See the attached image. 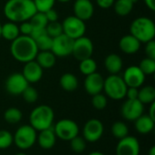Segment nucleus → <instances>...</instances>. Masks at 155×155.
I'll list each match as a JSON object with an SVG mask.
<instances>
[{"label":"nucleus","mask_w":155,"mask_h":155,"mask_svg":"<svg viewBox=\"0 0 155 155\" xmlns=\"http://www.w3.org/2000/svg\"><path fill=\"white\" fill-rule=\"evenodd\" d=\"M36 12L33 0H7L4 6L5 17L16 24L29 21Z\"/></svg>","instance_id":"obj_1"},{"label":"nucleus","mask_w":155,"mask_h":155,"mask_svg":"<svg viewBox=\"0 0 155 155\" xmlns=\"http://www.w3.org/2000/svg\"><path fill=\"white\" fill-rule=\"evenodd\" d=\"M10 52L16 61L25 64L35 60L38 53V49L35 40L31 36L20 35L17 38L12 41Z\"/></svg>","instance_id":"obj_2"},{"label":"nucleus","mask_w":155,"mask_h":155,"mask_svg":"<svg viewBox=\"0 0 155 155\" xmlns=\"http://www.w3.org/2000/svg\"><path fill=\"white\" fill-rule=\"evenodd\" d=\"M130 34L141 43H147L153 40L155 36L154 22L146 16L135 18L130 25Z\"/></svg>","instance_id":"obj_3"},{"label":"nucleus","mask_w":155,"mask_h":155,"mask_svg":"<svg viewBox=\"0 0 155 155\" xmlns=\"http://www.w3.org/2000/svg\"><path fill=\"white\" fill-rule=\"evenodd\" d=\"M54 110L45 104L35 107L30 114L29 123L35 131H43L54 125Z\"/></svg>","instance_id":"obj_4"},{"label":"nucleus","mask_w":155,"mask_h":155,"mask_svg":"<svg viewBox=\"0 0 155 155\" xmlns=\"http://www.w3.org/2000/svg\"><path fill=\"white\" fill-rule=\"evenodd\" d=\"M127 85L122 76L118 74H110L104 79V90L105 94L113 100H122L125 98Z\"/></svg>","instance_id":"obj_5"},{"label":"nucleus","mask_w":155,"mask_h":155,"mask_svg":"<svg viewBox=\"0 0 155 155\" xmlns=\"http://www.w3.org/2000/svg\"><path fill=\"white\" fill-rule=\"evenodd\" d=\"M36 131L30 125L20 126L13 135L14 143L20 150H28L36 143Z\"/></svg>","instance_id":"obj_6"},{"label":"nucleus","mask_w":155,"mask_h":155,"mask_svg":"<svg viewBox=\"0 0 155 155\" xmlns=\"http://www.w3.org/2000/svg\"><path fill=\"white\" fill-rule=\"evenodd\" d=\"M63 34L69 36L73 40L84 35L86 25L84 21L79 19L75 15H69L62 22Z\"/></svg>","instance_id":"obj_7"},{"label":"nucleus","mask_w":155,"mask_h":155,"mask_svg":"<svg viewBox=\"0 0 155 155\" xmlns=\"http://www.w3.org/2000/svg\"><path fill=\"white\" fill-rule=\"evenodd\" d=\"M54 131L57 138L63 141H71L79 134L78 124L71 119H62L54 124Z\"/></svg>","instance_id":"obj_8"},{"label":"nucleus","mask_w":155,"mask_h":155,"mask_svg":"<svg viewBox=\"0 0 155 155\" xmlns=\"http://www.w3.org/2000/svg\"><path fill=\"white\" fill-rule=\"evenodd\" d=\"M94 53V44L87 36H81L74 40L72 54L79 62L86 58L92 57Z\"/></svg>","instance_id":"obj_9"},{"label":"nucleus","mask_w":155,"mask_h":155,"mask_svg":"<svg viewBox=\"0 0 155 155\" xmlns=\"http://www.w3.org/2000/svg\"><path fill=\"white\" fill-rule=\"evenodd\" d=\"M74 40L69 36L62 34L53 38L51 52L56 57H65L72 54Z\"/></svg>","instance_id":"obj_10"},{"label":"nucleus","mask_w":155,"mask_h":155,"mask_svg":"<svg viewBox=\"0 0 155 155\" xmlns=\"http://www.w3.org/2000/svg\"><path fill=\"white\" fill-rule=\"evenodd\" d=\"M143 111L144 104H143L138 99H127L122 105L121 114L125 120L134 122L137 118L143 114Z\"/></svg>","instance_id":"obj_11"},{"label":"nucleus","mask_w":155,"mask_h":155,"mask_svg":"<svg viewBox=\"0 0 155 155\" xmlns=\"http://www.w3.org/2000/svg\"><path fill=\"white\" fill-rule=\"evenodd\" d=\"M28 85L29 84L22 73H13L5 81V90L12 95H21Z\"/></svg>","instance_id":"obj_12"},{"label":"nucleus","mask_w":155,"mask_h":155,"mask_svg":"<svg viewBox=\"0 0 155 155\" xmlns=\"http://www.w3.org/2000/svg\"><path fill=\"white\" fill-rule=\"evenodd\" d=\"M104 134V124L98 119L88 120L83 130L84 139L89 143H95L101 139Z\"/></svg>","instance_id":"obj_13"},{"label":"nucleus","mask_w":155,"mask_h":155,"mask_svg":"<svg viewBox=\"0 0 155 155\" xmlns=\"http://www.w3.org/2000/svg\"><path fill=\"white\" fill-rule=\"evenodd\" d=\"M140 143L134 136L127 135L126 137L119 140L115 153L116 155H139L140 154Z\"/></svg>","instance_id":"obj_14"},{"label":"nucleus","mask_w":155,"mask_h":155,"mask_svg":"<svg viewBox=\"0 0 155 155\" xmlns=\"http://www.w3.org/2000/svg\"><path fill=\"white\" fill-rule=\"evenodd\" d=\"M145 74L142 72L138 65H131L127 67L122 76L127 87H141L145 81Z\"/></svg>","instance_id":"obj_15"},{"label":"nucleus","mask_w":155,"mask_h":155,"mask_svg":"<svg viewBox=\"0 0 155 155\" xmlns=\"http://www.w3.org/2000/svg\"><path fill=\"white\" fill-rule=\"evenodd\" d=\"M104 83V78L103 77V75L95 72L89 75H86L84 85V89L86 93L93 96L94 94H97L103 92Z\"/></svg>","instance_id":"obj_16"},{"label":"nucleus","mask_w":155,"mask_h":155,"mask_svg":"<svg viewBox=\"0 0 155 155\" xmlns=\"http://www.w3.org/2000/svg\"><path fill=\"white\" fill-rule=\"evenodd\" d=\"M22 74L28 84H35L41 80L43 76V68L36 63L35 60L25 63Z\"/></svg>","instance_id":"obj_17"},{"label":"nucleus","mask_w":155,"mask_h":155,"mask_svg":"<svg viewBox=\"0 0 155 155\" xmlns=\"http://www.w3.org/2000/svg\"><path fill=\"white\" fill-rule=\"evenodd\" d=\"M74 15L83 21H87L94 15V7L90 0H75L74 3Z\"/></svg>","instance_id":"obj_18"},{"label":"nucleus","mask_w":155,"mask_h":155,"mask_svg":"<svg viewBox=\"0 0 155 155\" xmlns=\"http://www.w3.org/2000/svg\"><path fill=\"white\" fill-rule=\"evenodd\" d=\"M141 42L131 34L124 35L119 41V47L126 54H136L141 47Z\"/></svg>","instance_id":"obj_19"},{"label":"nucleus","mask_w":155,"mask_h":155,"mask_svg":"<svg viewBox=\"0 0 155 155\" xmlns=\"http://www.w3.org/2000/svg\"><path fill=\"white\" fill-rule=\"evenodd\" d=\"M56 135L54 131V125L48 129L40 131L39 134L37 135L36 142L39 143L40 147L45 150L52 149L55 143H56Z\"/></svg>","instance_id":"obj_20"},{"label":"nucleus","mask_w":155,"mask_h":155,"mask_svg":"<svg viewBox=\"0 0 155 155\" xmlns=\"http://www.w3.org/2000/svg\"><path fill=\"white\" fill-rule=\"evenodd\" d=\"M123 59L117 54H110L104 59V67L110 74H118L123 68Z\"/></svg>","instance_id":"obj_21"},{"label":"nucleus","mask_w":155,"mask_h":155,"mask_svg":"<svg viewBox=\"0 0 155 155\" xmlns=\"http://www.w3.org/2000/svg\"><path fill=\"white\" fill-rule=\"evenodd\" d=\"M155 121L148 114H143L134 121L135 129L141 134H148L154 128Z\"/></svg>","instance_id":"obj_22"},{"label":"nucleus","mask_w":155,"mask_h":155,"mask_svg":"<svg viewBox=\"0 0 155 155\" xmlns=\"http://www.w3.org/2000/svg\"><path fill=\"white\" fill-rule=\"evenodd\" d=\"M35 60L43 69H50L55 64L56 56L51 51H38Z\"/></svg>","instance_id":"obj_23"},{"label":"nucleus","mask_w":155,"mask_h":155,"mask_svg":"<svg viewBox=\"0 0 155 155\" xmlns=\"http://www.w3.org/2000/svg\"><path fill=\"white\" fill-rule=\"evenodd\" d=\"M20 35L19 25L14 22H6L1 26V37L7 41H14Z\"/></svg>","instance_id":"obj_24"},{"label":"nucleus","mask_w":155,"mask_h":155,"mask_svg":"<svg viewBox=\"0 0 155 155\" xmlns=\"http://www.w3.org/2000/svg\"><path fill=\"white\" fill-rule=\"evenodd\" d=\"M137 0H116L114 4V12L119 16L128 15L134 9Z\"/></svg>","instance_id":"obj_25"},{"label":"nucleus","mask_w":155,"mask_h":155,"mask_svg":"<svg viewBox=\"0 0 155 155\" xmlns=\"http://www.w3.org/2000/svg\"><path fill=\"white\" fill-rule=\"evenodd\" d=\"M61 87L66 92H74L78 87V79L72 73L64 74L59 80Z\"/></svg>","instance_id":"obj_26"},{"label":"nucleus","mask_w":155,"mask_h":155,"mask_svg":"<svg viewBox=\"0 0 155 155\" xmlns=\"http://www.w3.org/2000/svg\"><path fill=\"white\" fill-rule=\"evenodd\" d=\"M138 100L143 104H151L155 102V88L152 85H146L139 89Z\"/></svg>","instance_id":"obj_27"},{"label":"nucleus","mask_w":155,"mask_h":155,"mask_svg":"<svg viewBox=\"0 0 155 155\" xmlns=\"http://www.w3.org/2000/svg\"><path fill=\"white\" fill-rule=\"evenodd\" d=\"M79 70L85 76L89 75V74L96 72V70H97V64H96V62L92 57L86 58L84 60L80 61Z\"/></svg>","instance_id":"obj_28"},{"label":"nucleus","mask_w":155,"mask_h":155,"mask_svg":"<svg viewBox=\"0 0 155 155\" xmlns=\"http://www.w3.org/2000/svg\"><path fill=\"white\" fill-rule=\"evenodd\" d=\"M22 117H23L22 112L18 108H15V107L8 108L4 114V118L5 122L11 124L19 123L22 120Z\"/></svg>","instance_id":"obj_29"},{"label":"nucleus","mask_w":155,"mask_h":155,"mask_svg":"<svg viewBox=\"0 0 155 155\" xmlns=\"http://www.w3.org/2000/svg\"><path fill=\"white\" fill-rule=\"evenodd\" d=\"M112 134L115 138L121 140L126 137L127 135H129L128 126L124 122H120V121L115 122L112 126Z\"/></svg>","instance_id":"obj_30"},{"label":"nucleus","mask_w":155,"mask_h":155,"mask_svg":"<svg viewBox=\"0 0 155 155\" xmlns=\"http://www.w3.org/2000/svg\"><path fill=\"white\" fill-rule=\"evenodd\" d=\"M29 22L31 23L33 29H45L48 24L45 13H41V12H36L30 18Z\"/></svg>","instance_id":"obj_31"},{"label":"nucleus","mask_w":155,"mask_h":155,"mask_svg":"<svg viewBox=\"0 0 155 155\" xmlns=\"http://www.w3.org/2000/svg\"><path fill=\"white\" fill-rule=\"evenodd\" d=\"M35 42L38 51H51L53 38L51 36H49L47 34L36 38L35 40Z\"/></svg>","instance_id":"obj_32"},{"label":"nucleus","mask_w":155,"mask_h":155,"mask_svg":"<svg viewBox=\"0 0 155 155\" xmlns=\"http://www.w3.org/2000/svg\"><path fill=\"white\" fill-rule=\"evenodd\" d=\"M138 66L145 75H152L155 73V60L153 59L145 57L140 62Z\"/></svg>","instance_id":"obj_33"},{"label":"nucleus","mask_w":155,"mask_h":155,"mask_svg":"<svg viewBox=\"0 0 155 155\" xmlns=\"http://www.w3.org/2000/svg\"><path fill=\"white\" fill-rule=\"evenodd\" d=\"M45 30H46V34L49 36H51L52 38H54L63 34L62 23H60L58 21L49 22L45 27Z\"/></svg>","instance_id":"obj_34"},{"label":"nucleus","mask_w":155,"mask_h":155,"mask_svg":"<svg viewBox=\"0 0 155 155\" xmlns=\"http://www.w3.org/2000/svg\"><path fill=\"white\" fill-rule=\"evenodd\" d=\"M70 142V146L73 152L76 153H83L86 148V141L84 139V137H81L79 135L73 138Z\"/></svg>","instance_id":"obj_35"},{"label":"nucleus","mask_w":155,"mask_h":155,"mask_svg":"<svg viewBox=\"0 0 155 155\" xmlns=\"http://www.w3.org/2000/svg\"><path fill=\"white\" fill-rule=\"evenodd\" d=\"M13 143H14L13 134L6 130H1L0 131V150L7 149Z\"/></svg>","instance_id":"obj_36"},{"label":"nucleus","mask_w":155,"mask_h":155,"mask_svg":"<svg viewBox=\"0 0 155 155\" xmlns=\"http://www.w3.org/2000/svg\"><path fill=\"white\" fill-rule=\"evenodd\" d=\"M21 95L23 96V99L28 104H34L38 99V92L35 87H32L30 85H28L25 89Z\"/></svg>","instance_id":"obj_37"},{"label":"nucleus","mask_w":155,"mask_h":155,"mask_svg":"<svg viewBox=\"0 0 155 155\" xmlns=\"http://www.w3.org/2000/svg\"><path fill=\"white\" fill-rule=\"evenodd\" d=\"M37 12L45 13L51 8H54L55 0H33Z\"/></svg>","instance_id":"obj_38"},{"label":"nucleus","mask_w":155,"mask_h":155,"mask_svg":"<svg viewBox=\"0 0 155 155\" xmlns=\"http://www.w3.org/2000/svg\"><path fill=\"white\" fill-rule=\"evenodd\" d=\"M92 104L96 110H104L107 106V98L102 93L93 95Z\"/></svg>","instance_id":"obj_39"},{"label":"nucleus","mask_w":155,"mask_h":155,"mask_svg":"<svg viewBox=\"0 0 155 155\" xmlns=\"http://www.w3.org/2000/svg\"><path fill=\"white\" fill-rule=\"evenodd\" d=\"M144 51H145V54L146 57L151 58L155 60V41L151 40L147 43H145V47H144Z\"/></svg>","instance_id":"obj_40"},{"label":"nucleus","mask_w":155,"mask_h":155,"mask_svg":"<svg viewBox=\"0 0 155 155\" xmlns=\"http://www.w3.org/2000/svg\"><path fill=\"white\" fill-rule=\"evenodd\" d=\"M32 31H33V26L29 21L22 22L21 25H19V32L23 35H29L30 36Z\"/></svg>","instance_id":"obj_41"},{"label":"nucleus","mask_w":155,"mask_h":155,"mask_svg":"<svg viewBox=\"0 0 155 155\" xmlns=\"http://www.w3.org/2000/svg\"><path fill=\"white\" fill-rule=\"evenodd\" d=\"M46 19L49 22H54V21H58V13L56 12V10H54V8L49 9L48 11H46L45 13Z\"/></svg>","instance_id":"obj_42"},{"label":"nucleus","mask_w":155,"mask_h":155,"mask_svg":"<svg viewBox=\"0 0 155 155\" xmlns=\"http://www.w3.org/2000/svg\"><path fill=\"white\" fill-rule=\"evenodd\" d=\"M138 93H139V88L128 87L127 88V91H126L125 97H127V99H130V100L138 99Z\"/></svg>","instance_id":"obj_43"},{"label":"nucleus","mask_w":155,"mask_h":155,"mask_svg":"<svg viewBox=\"0 0 155 155\" xmlns=\"http://www.w3.org/2000/svg\"><path fill=\"white\" fill-rule=\"evenodd\" d=\"M114 1L115 0H96L99 7L103 9H109L110 7H112L114 4Z\"/></svg>","instance_id":"obj_44"},{"label":"nucleus","mask_w":155,"mask_h":155,"mask_svg":"<svg viewBox=\"0 0 155 155\" xmlns=\"http://www.w3.org/2000/svg\"><path fill=\"white\" fill-rule=\"evenodd\" d=\"M145 5L152 11L155 10V0H143Z\"/></svg>","instance_id":"obj_45"},{"label":"nucleus","mask_w":155,"mask_h":155,"mask_svg":"<svg viewBox=\"0 0 155 155\" xmlns=\"http://www.w3.org/2000/svg\"><path fill=\"white\" fill-rule=\"evenodd\" d=\"M148 115L155 121V102L152 103L151 105H150V109H149V114Z\"/></svg>","instance_id":"obj_46"},{"label":"nucleus","mask_w":155,"mask_h":155,"mask_svg":"<svg viewBox=\"0 0 155 155\" xmlns=\"http://www.w3.org/2000/svg\"><path fill=\"white\" fill-rule=\"evenodd\" d=\"M148 155H155V146H152L148 152Z\"/></svg>","instance_id":"obj_47"},{"label":"nucleus","mask_w":155,"mask_h":155,"mask_svg":"<svg viewBox=\"0 0 155 155\" xmlns=\"http://www.w3.org/2000/svg\"><path fill=\"white\" fill-rule=\"evenodd\" d=\"M88 155H105V154H104V153H101V152H93V153H89Z\"/></svg>","instance_id":"obj_48"},{"label":"nucleus","mask_w":155,"mask_h":155,"mask_svg":"<svg viewBox=\"0 0 155 155\" xmlns=\"http://www.w3.org/2000/svg\"><path fill=\"white\" fill-rule=\"evenodd\" d=\"M55 1H58V2H61V3H67L71 0H55Z\"/></svg>","instance_id":"obj_49"},{"label":"nucleus","mask_w":155,"mask_h":155,"mask_svg":"<svg viewBox=\"0 0 155 155\" xmlns=\"http://www.w3.org/2000/svg\"><path fill=\"white\" fill-rule=\"evenodd\" d=\"M15 155H27V154H25V153H15Z\"/></svg>","instance_id":"obj_50"},{"label":"nucleus","mask_w":155,"mask_h":155,"mask_svg":"<svg viewBox=\"0 0 155 155\" xmlns=\"http://www.w3.org/2000/svg\"><path fill=\"white\" fill-rule=\"evenodd\" d=\"M1 26H2V24L0 23V38H1Z\"/></svg>","instance_id":"obj_51"}]
</instances>
